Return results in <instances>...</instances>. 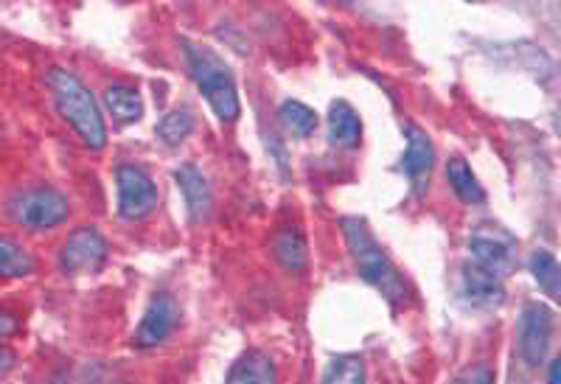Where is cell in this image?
Here are the masks:
<instances>
[{
  "label": "cell",
  "mask_w": 561,
  "mask_h": 384,
  "mask_svg": "<svg viewBox=\"0 0 561 384\" xmlns=\"http://www.w3.org/2000/svg\"><path fill=\"white\" fill-rule=\"evenodd\" d=\"M363 141V118L348 102L329 107V143L340 149H357Z\"/></svg>",
  "instance_id": "5bb4252c"
},
{
  "label": "cell",
  "mask_w": 561,
  "mask_h": 384,
  "mask_svg": "<svg viewBox=\"0 0 561 384\" xmlns=\"http://www.w3.org/2000/svg\"><path fill=\"white\" fill-rule=\"evenodd\" d=\"M453 384H494V368L489 362H478V365L466 368Z\"/></svg>",
  "instance_id": "603a6c76"
},
{
  "label": "cell",
  "mask_w": 561,
  "mask_h": 384,
  "mask_svg": "<svg viewBox=\"0 0 561 384\" xmlns=\"http://www.w3.org/2000/svg\"><path fill=\"white\" fill-rule=\"evenodd\" d=\"M174 179H178V188L183 194L185 211L192 222H205L214 211V191H210L208 179L192 163H183L180 168H174Z\"/></svg>",
  "instance_id": "7c38bea8"
},
{
  "label": "cell",
  "mask_w": 561,
  "mask_h": 384,
  "mask_svg": "<svg viewBox=\"0 0 561 384\" xmlns=\"http://www.w3.org/2000/svg\"><path fill=\"white\" fill-rule=\"evenodd\" d=\"M115 186H118V213L124 219H144L158 208V186L140 166L115 168Z\"/></svg>",
  "instance_id": "52a82bcc"
},
{
  "label": "cell",
  "mask_w": 561,
  "mask_h": 384,
  "mask_svg": "<svg viewBox=\"0 0 561 384\" xmlns=\"http://www.w3.org/2000/svg\"><path fill=\"white\" fill-rule=\"evenodd\" d=\"M48 88H51L59 118L79 135V141L88 149L107 147V124H104L102 107L88 90V84L68 68H51Z\"/></svg>",
  "instance_id": "7a4b0ae2"
},
{
  "label": "cell",
  "mask_w": 561,
  "mask_h": 384,
  "mask_svg": "<svg viewBox=\"0 0 561 384\" xmlns=\"http://www.w3.org/2000/svg\"><path fill=\"white\" fill-rule=\"evenodd\" d=\"M110 258V244L104 233L93 224H82L65 238L59 251V272L62 276H96Z\"/></svg>",
  "instance_id": "5b68a950"
},
{
  "label": "cell",
  "mask_w": 561,
  "mask_h": 384,
  "mask_svg": "<svg viewBox=\"0 0 561 384\" xmlns=\"http://www.w3.org/2000/svg\"><path fill=\"white\" fill-rule=\"evenodd\" d=\"M37 256L12 236H0V278H32L37 276Z\"/></svg>",
  "instance_id": "e0dca14e"
},
{
  "label": "cell",
  "mask_w": 561,
  "mask_h": 384,
  "mask_svg": "<svg viewBox=\"0 0 561 384\" xmlns=\"http://www.w3.org/2000/svg\"><path fill=\"white\" fill-rule=\"evenodd\" d=\"M553 309H548L545 303H528V306L523 309V317H519L517 328V348L519 357H523V362L530 371L545 365L550 337H553Z\"/></svg>",
  "instance_id": "8992f818"
},
{
  "label": "cell",
  "mask_w": 561,
  "mask_h": 384,
  "mask_svg": "<svg viewBox=\"0 0 561 384\" xmlns=\"http://www.w3.org/2000/svg\"><path fill=\"white\" fill-rule=\"evenodd\" d=\"M20 331V323L12 312L7 309H0V340H7V337H14Z\"/></svg>",
  "instance_id": "cb8c5ba5"
},
{
  "label": "cell",
  "mask_w": 561,
  "mask_h": 384,
  "mask_svg": "<svg viewBox=\"0 0 561 384\" xmlns=\"http://www.w3.org/2000/svg\"><path fill=\"white\" fill-rule=\"evenodd\" d=\"M469 253H472L474 264L505 278V272L514 267V258H517V238L508 236L497 224H480L478 231L469 236Z\"/></svg>",
  "instance_id": "ba28073f"
},
{
  "label": "cell",
  "mask_w": 561,
  "mask_h": 384,
  "mask_svg": "<svg viewBox=\"0 0 561 384\" xmlns=\"http://www.w3.org/2000/svg\"><path fill=\"white\" fill-rule=\"evenodd\" d=\"M559 371H561L559 359H550V368H548V384H561Z\"/></svg>",
  "instance_id": "484cf974"
},
{
  "label": "cell",
  "mask_w": 561,
  "mask_h": 384,
  "mask_svg": "<svg viewBox=\"0 0 561 384\" xmlns=\"http://www.w3.org/2000/svg\"><path fill=\"white\" fill-rule=\"evenodd\" d=\"M278 121L289 138H295V141H307V138L314 135V129H318V113H314L309 104L287 98V102L278 107Z\"/></svg>",
  "instance_id": "d6986e66"
},
{
  "label": "cell",
  "mask_w": 561,
  "mask_h": 384,
  "mask_svg": "<svg viewBox=\"0 0 561 384\" xmlns=\"http://www.w3.org/2000/svg\"><path fill=\"white\" fill-rule=\"evenodd\" d=\"M447 179L463 206H485V188L463 158H453L447 163Z\"/></svg>",
  "instance_id": "ac0fdd59"
},
{
  "label": "cell",
  "mask_w": 561,
  "mask_h": 384,
  "mask_svg": "<svg viewBox=\"0 0 561 384\" xmlns=\"http://www.w3.org/2000/svg\"><path fill=\"white\" fill-rule=\"evenodd\" d=\"M102 98L113 121L135 124L144 116V98H140L138 88H133V84H110Z\"/></svg>",
  "instance_id": "2e32d148"
},
{
  "label": "cell",
  "mask_w": 561,
  "mask_h": 384,
  "mask_svg": "<svg viewBox=\"0 0 561 384\" xmlns=\"http://www.w3.org/2000/svg\"><path fill=\"white\" fill-rule=\"evenodd\" d=\"M14 362H18V353H14L12 348L0 346V379L9 376V373H12Z\"/></svg>",
  "instance_id": "d4e9b609"
},
{
  "label": "cell",
  "mask_w": 561,
  "mask_h": 384,
  "mask_svg": "<svg viewBox=\"0 0 561 384\" xmlns=\"http://www.w3.org/2000/svg\"><path fill=\"white\" fill-rule=\"evenodd\" d=\"M180 323V306L169 292H154L149 301L147 312L140 317L138 328L133 334L135 348H158L169 340Z\"/></svg>",
  "instance_id": "9c48e42d"
},
{
  "label": "cell",
  "mask_w": 561,
  "mask_h": 384,
  "mask_svg": "<svg viewBox=\"0 0 561 384\" xmlns=\"http://www.w3.org/2000/svg\"><path fill=\"white\" fill-rule=\"evenodd\" d=\"M270 251L275 261L287 272H307L309 267V244L298 224H280L270 238Z\"/></svg>",
  "instance_id": "4fadbf2b"
},
{
  "label": "cell",
  "mask_w": 561,
  "mask_h": 384,
  "mask_svg": "<svg viewBox=\"0 0 561 384\" xmlns=\"http://www.w3.org/2000/svg\"><path fill=\"white\" fill-rule=\"evenodd\" d=\"M7 213L23 231L48 233L70 219V199L59 188L37 183L14 191L7 202Z\"/></svg>",
  "instance_id": "277c9868"
},
{
  "label": "cell",
  "mask_w": 561,
  "mask_h": 384,
  "mask_svg": "<svg viewBox=\"0 0 561 384\" xmlns=\"http://www.w3.org/2000/svg\"><path fill=\"white\" fill-rule=\"evenodd\" d=\"M183 54L185 62H188V73H192L194 84L205 96L208 107L214 109V116L222 124L237 121L242 116V102H239L237 79H233L230 65L214 48L192 43V39H183Z\"/></svg>",
  "instance_id": "3957f363"
},
{
  "label": "cell",
  "mask_w": 561,
  "mask_h": 384,
  "mask_svg": "<svg viewBox=\"0 0 561 384\" xmlns=\"http://www.w3.org/2000/svg\"><path fill=\"white\" fill-rule=\"evenodd\" d=\"M460 292L466 303L474 309H500L505 303V283L503 276L469 261L460 269Z\"/></svg>",
  "instance_id": "8fae6325"
},
{
  "label": "cell",
  "mask_w": 561,
  "mask_h": 384,
  "mask_svg": "<svg viewBox=\"0 0 561 384\" xmlns=\"http://www.w3.org/2000/svg\"><path fill=\"white\" fill-rule=\"evenodd\" d=\"M197 121H194L192 109H172L167 116L160 118L154 132H158L160 143H167V147H180V143L194 132Z\"/></svg>",
  "instance_id": "7402d4cb"
},
{
  "label": "cell",
  "mask_w": 561,
  "mask_h": 384,
  "mask_svg": "<svg viewBox=\"0 0 561 384\" xmlns=\"http://www.w3.org/2000/svg\"><path fill=\"white\" fill-rule=\"evenodd\" d=\"M320 384H368V371H365V359L357 353H343L334 357L325 365Z\"/></svg>",
  "instance_id": "44dd1931"
},
{
  "label": "cell",
  "mask_w": 561,
  "mask_h": 384,
  "mask_svg": "<svg viewBox=\"0 0 561 384\" xmlns=\"http://www.w3.org/2000/svg\"><path fill=\"white\" fill-rule=\"evenodd\" d=\"M343 228V238L348 244V253L354 258L357 276L363 278L368 287H374L390 306H402L410 301V287L393 258L388 256L379 238L368 228V222L359 217H343L340 219Z\"/></svg>",
  "instance_id": "6da1fadb"
},
{
  "label": "cell",
  "mask_w": 561,
  "mask_h": 384,
  "mask_svg": "<svg viewBox=\"0 0 561 384\" xmlns=\"http://www.w3.org/2000/svg\"><path fill=\"white\" fill-rule=\"evenodd\" d=\"M528 269L534 281L539 283L545 295L550 301H559L561 298V267H559V258L548 251H536L534 256L528 258Z\"/></svg>",
  "instance_id": "ffe728a7"
},
{
  "label": "cell",
  "mask_w": 561,
  "mask_h": 384,
  "mask_svg": "<svg viewBox=\"0 0 561 384\" xmlns=\"http://www.w3.org/2000/svg\"><path fill=\"white\" fill-rule=\"evenodd\" d=\"M225 384H278V371L264 351H244L230 365Z\"/></svg>",
  "instance_id": "9a60e30c"
},
{
  "label": "cell",
  "mask_w": 561,
  "mask_h": 384,
  "mask_svg": "<svg viewBox=\"0 0 561 384\" xmlns=\"http://www.w3.org/2000/svg\"><path fill=\"white\" fill-rule=\"evenodd\" d=\"M404 135H408V149L402 154V168L404 177L410 179L415 194H424L430 188V179H433L435 168V143L427 132L415 124H404Z\"/></svg>",
  "instance_id": "30bf717a"
}]
</instances>
